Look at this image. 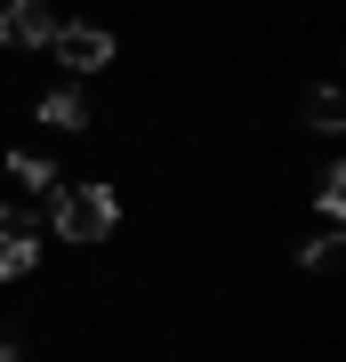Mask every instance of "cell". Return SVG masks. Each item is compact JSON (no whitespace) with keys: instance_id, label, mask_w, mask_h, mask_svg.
<instances>
[{"instance_id":"4","label":"cell","mask_w":346,"mask_h":362,"mask_svg":"<svg viewBox=\"0 0 346 362\" xmlns=\"http://www.w3.org/2000/svg\"><path fill=\"white\" fill-rule=\"evenodd\" d=\"M306 129H314V137H338V129H346V97L330 89V81L306 89Z\"/></svg>"},{"instance_id":"7","label":"cell","mask_w":346,"mask_h":362,"mask_svg":"<svg viewBox=\"0 0 346 362\" xmlns=\"http://www.w3.org/2000/svg\"><path fill=\"white\" fill-rule=\"evenodd\" d=\"M314 209H322L330 226L346 218V169H338V161H322V169H314Z\"/></svg>"},{"instance_id":"5","label":"cell","mask_w":346,"mask_h":362,"mask_svg":"<svg viewBox=\"0 0 346 362\" xmlns=\"http://www.w3.org/2000/svg\"><path fill=\"white\" fill-rule=\"evenodd\" d=\"M40 121H49V129H89V97L81 89H49L40 97Z\"/></svg>"},{"instance_id":"10","label":"cell","mask_w":346,"mask_h":362,"mask_svg":"<svg viewBox=\"0 0 346 362\" xmlns=\"http://www.w3.org/2000/svg\"><path fill=\"white\" fill-rule=\"evenodd\" d=\"M298 266H306V274H330V266H338V226L314 233V242H298Z\"/></svg>"},{"instance_id":"6","label":"cell","mask_w":346,"mask_h":362,"mask_svg":"<svg viewBox=\"0 0 346 362\" xmlns=\"http://www.w3.org/2000/svg\"><path fill=\"white\" fill-rule=\"evenodd\" d=\"M8 177L25 185V194H57V185H64L57 161H40V153H8Z\"/></svg>"},{"instance_id":"3","label":"cell","mask_w":346,"mask_h":362,"mask_svg":"<svg viewBox=\"0 0 346 362\" xmlns=\"http://www.w3.org/2000/svg\"><path fill=\"white\" fill-rule=\"evenodd\" d=\"M49 33H57L49 0H8L0 8V49H49Z\"/></svg>"},{"instance_id":"8","label":"cell","mask_w":346,"mask_h":362,"mask_svg":"<svg viewBox=\"0 0 346 362\" xmlns=\"http://www.w3.org/2000/svg\"><path fill=\"white\" fill-rule=\"evenodd\" d=\"M0 242H40V209H16V202H0Z\"/></svg>"},{"instance_id":"2","label":"cell","mask_w":346,"mask_h":362,"mask_svg":"<svg viewBox=\"0 0 346 362\" xmlns=\"http://www.w3.org/2000/svg\"><path fill=\"white\" fill-rule=\"evenodd\" d=\"M49 57L64 73H105V65H113V33H105V25H57L49 33Z\"/></svg>"},{"instance_id":"1","label":"cell","mask_w":346,"mask_h":362,"mask_svg":"<svg viewBox=\"0 0 346 362\" xmlns=\"http://www.w3.org/2000/svg\"><path fill=\"white\" fill-rule=\"evenodd\" d=\"M49 226L64 233V242H105V233L121 226V194H113L105 177H89V185H57Z\"/></svg>"},{"instance_id":"9","label":"cell","mask_w":346,"mask_h":362,"mask_svg":"<svg viewBox=\"0 0 346 362\" xmlns=\"http://www.w3.org/2000/svg\"><path fill=\"white\" fill-rule=\"evenodd\" d=\"M40 266V242H0V282H25Z\"/></svg>"},{"instance_id":"11","label":"cell","mask_w":346,"mask_h":362,"mask_svg":"<svg viewBox=\"0 0 346 362\" xmlns=\"http://www.w3.org/2000/svg\"><path fill=\"white\" fill-rule=\"evenodd\" d=\"M0 362H25V346H16V338H0Z\"/></svg>"}]
</instances>
